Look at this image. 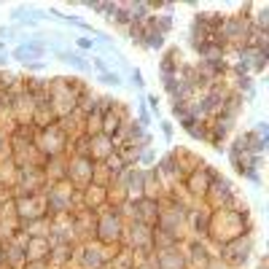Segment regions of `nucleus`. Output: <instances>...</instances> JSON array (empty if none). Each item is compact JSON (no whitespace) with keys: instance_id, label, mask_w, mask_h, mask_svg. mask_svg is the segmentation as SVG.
Returning a JSON list of instances; mask_svg holds the SVG:
<instances>
[{"instance_id":"f257e3e1","label":"nucleus","mask_w":269,"mask_h":269,"mask_svg":"<svg viewBox=\"0 0 269 269\" xmlns=\"http://www.w3.org/2000/svg\"><path fill=\"white\" fill-rule=\"evenodd\" d=\"M102 81H105V84H111V86H119V84H121V78H119V76H113V73H105Z\"/></svg>"}]
</instances>
